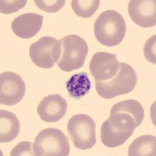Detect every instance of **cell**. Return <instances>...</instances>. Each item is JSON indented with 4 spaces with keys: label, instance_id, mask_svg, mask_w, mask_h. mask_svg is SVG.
Instances as JSON below:
<instances>
[{
    "label": "cell",
    "instance_id": "obj_1",
    "mask_svg": "<svg viewBox=\"0 0 156 156\" xmlns=\"http://www.w3.org/2000/svg\"><path fill=\"white\" fill-rule=\"evenodd\" d=\"M126 31L124 18L115 10L104 11L94 22V32L96 39L105 46L112 47L120 44Z\"/></svg>",
    "mask_w": 156,
    "mask_h": 156
},
{
    "label": "cell",
    "instance_id": "obj_2",
    "mask_svg": "<svg viewBox=\"0 0 156 156\" xmlns=\"http://www.w3.org/2000/svg\"><path fill=\"white\" fill-rule=\"evenodd\" d=\"M135 129V121L129 114H113L101 125V140L106 147H118L124 144L132 136Z\"/></svg>",
    "mask_w": 156,
    "mask_h": 156
},
{
    "label": "cell",
    "instance_id": "obj_3",
    "mask_svg": "<svg viewBox=\"0 0 156 156\" xmlns=\"http://www.w3.org/2000/svg\"><path fill=\"white\" fill-rule=\"evenodd\" d=\"M136 74L131 66L119 62V69L113 78L106 81H95L98 95L105 99L131 92L136 84Z\"/></svg>",
    "mask_w": 156,
    "mask_h": 156
},
{
    "label": "cell",
    "instance_id": "obj_4",
    "mask_svg": "<svg viewBox=\"0 0 156 156\" xmlns=\"http://www.w3.org/2000/svg\"><path fill=\"white\" fill-rule=\"evenodd\" d=\"M61 55L57 65L62 71L70 72L81 68L88 54V45L81 37L75 34L62 37Z\"/></svg>",
    "mask_w": 156,
    "mask_h": 156
},
{
    "label": "cell",
    "instance_id": "obj_5",
    "mask_svg": "<svg viewBox=\"0 0 156 156\" xmlns=\"http://www.w3.org/2000/svg\"><path fill=\"white\" fill-rule=\"evenodd\" d=\"M33 151L36 156H68L70 151L69 140L59 129L47 128L36 136Z\"/></svg>",
    "mask_w": 156,
    "mask_h": 156
},
{
    "label": "cell",
    "instance_id": "obj_6",
    "mask_svg": "<svg viewBox=\"0 0 156 156\" xmlns=\"http://www.w3.org/2000/svg\"><path fill=\"white\" fill-rule=\"evenodd\" d=\"M70 140L78 149H90L96 143V125L94 119L85 114H77L68 121Z\"/></svg>",
    "mask_w": 156,
    "mask_h": 156
},
{
    "label": "cell",
    "instance_id": "obj_7",
    "mask_svg": "<svg viewBox=\"0 0 156 156\" xmlns=\"http://www.w3.org/2000/svg\"><path fill=\"white\" fill-rule=\"evenodd\" d=\"M30 59L36 66L49 69L58 62L61 55V41L44 36L30 45Z\"/></svg>",
    "mask_w": 156,
    "mask_h": 156
},
{
    "label": "cell",
    "instance_id": "obj_8",
    "mask_svg": "<svg viewBox=\"0 0 156 156\" xmlns=\"http://www.w3.org/2000/svg\"><path fill=\"white\" fill-rule=\"evenodd\" d=\"M26 84L20 75L13 72H4L0 75V103L15 105L23 99Z\"/></svg>",
    "mask_w": 156,
    "mask_h": 156
},
{
    "label": "cell",
    "instance_id": "obj_9",
    "mask_svg": "<svg viewBox=\"0 0 156 156\" xmlns=\"http://www.w3.org/2000/svg\"><path fill=\"white\" fill-rule=\"evenodd\" d=\"M89 69L95 81H106L117 74L119 62L115 54L100 51L92 56Z\"/></svg>",
    "mask_w": 156,
    "mask_h": 156
},
{
    "label": "cell",
    "instance_id": "obj_10",
    "mask_svg": "<svg viewBox=\"0 0 156 156\" xmlns=\"http://www.w3.org/2000/svg\"><path fill=\"white\" fill-rule=\"evenodd\" d=\"M130 19L141 27H152L156 24L155 0H131L128 5Z\"/></svg>",
    "mask_w": 156,
    "mask_h": 156
},
{
    "label": "cell",
    "instance_id": "obj_11",
    "mask_svg": "<svg viewBox=\"0 0 156 156\" xmlns=\"http://www.w3.org/2000/svg\"><path fill=\"white\" fill-rule=\"evenodd\" d=\"M67 102L58 94L44 97L37 108V112L41 120L46 122H55L66 115Z\"/></svg>",
    "mask_w": 156,
    "mask_h": 156
},
{
    "label": "cell",
    "instance_id": "obj_12",
    "mask_svg": "<svg viewBox=\"0 0 156 156\" xmlns=\"http://www.w3.org/2000/svg\"><path fill=\"white\" fill-rule=\"evenodd\" d=\"M43 23V16L37 13H24L15 18L11 23L12 31L21 38H30L40 31Z\"/></svg>",
    "mask_w": 156,
    "mask_h": 156
},
{
    "label": "cell",
    "instance_id": "obj_13",
    "mask_svg": "<svg viewBox=\"0 0 156 156\" xmlns=\"http://www.w3.org/2000/svg\"><path fill=\"white\" fill-rule=\"evenodd\" d=\"M20 130L16 115L6 110H0V142L7 143L14 140Z\"/></svg>",
    "mask_w": 156,
    "mask_h": 156
},
{
    "label": "cell",
    "instance_id": "obj_14",
    "mask_svg": "<svg viewBox=\"0 0 156 156\" xmlns=\"http://www.w3.org/2000/svg\"><path fill=\"white\" fill-rule=\"evenodd\" d=\"M66 89L69 96L80 99L88 94L91 87L89 76L85 72H80L73 75L66 82Z\"/></svg>",
    "mask_w": 156,
    "mask_h": 156
},
{
    "label": "cell",
    "instance_id": "obj_15",
    "mask_svg": "<svg viewBox=\"0 0 156 156\" xmlns=\"http://www.w3.org/2000/svg\"><path fill=\"white\" fill-rule=\"evenodd\" d=\"M129 156H155L156 137L152 135H143L135 139L129 145Z\"/></svg>",
    "mask_w": 156,
    "mask_h": 156
},
{
    "label": "cell",
    "instance_id": "obj_16",
    "mask_svg": "<svg viewBox=\"0 0 156 156\" xmlns=\"http://www.w3.org/2000/svg\"><path fill=\"white\" fill-rule=\"evenodd\" d=\"M119 112H125L131 115L135 121L136 128L138 127L144 120V110L139 101L134 99H128L119 101L111 108L110 115Z\"/></svg>",
    "mask_w": 156,
    "mask_h": 156
},
{
    "label": "cell",
    "instance_id": "obj_17",
    "mask_svg": "<svg viewBox=\"0 0 156 156\" xmlns=\"http://www.w3.org/2000/svg\"><path fill=\"white\" fill-rule=\"evenodd\" d=\"M101 3L99 0H73L71 6L73 12L82 18L91 17Z\"/></svg>",
    "mask_w": 156,
    "mask_h": 156
},
{
    "label": "cell",
    "instance_id": "obj_18",
    "mask_svg": "<svg viewBox=\"0 0 156 156\" xmlns=\"http://www.w3.org/2000/svg\"><path fill=\"white\" fill-rule=\"evenodd\" d=\"M66 1L65 0H35L34 3L37 5V7L42 11L48 13H53V12H58L62 9L65 5Z\"/></svg>",
    "mask_w": 156,
    "mask_h": 156
},
{
    "label": "cell",
    "instance_id": "obj_19",
    "mask_svg": "<svg viewBox=\"0 0 156 156\" xmlns=\"http://www.w3.org/2000/svg\"><path fill=\"white\" fill-rule=\"evenodd\" d=\"M27 2V0H1L0 12L2 14H11L24 7Z\"/></svg>",
    "mask_w": 156,
    "mask_h": 156
},
{
    "label": "cell",
    "instance_id": "obj_20",
    "mask_svg": "<svg viewBox=\"0 0 156 156\" xmlns=\"http://www.w3.org/2000/svg\"><path fill=\"white\" fill-rule=\"evenodd\" d=\"M156 35L151 36L150 38L147 39L144 46V55L148 62L153 64L156 63L155 56V44H156Z\"/></svg>",
    "mask_w": 156,
    "mask_h": 156
},
{
    "label": "cell",
    "instance_id": "obj_21",
    "mask_svg": "<svg viewBox=\"0 0 156 156\" xmlns=\"http://www.w3.org/2000/svg\"><path fill=\"white\" fill-rule=\"evenodd\" d=\"M33 144L31 142L23 141L20 142L17 145L15 146L11 151V156H22V155H30L34 156V151H32Z\"/></svg>",
    "mask_w": 156,
    "mask_h": 156
}]
</instances>
